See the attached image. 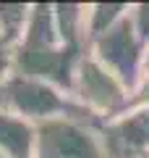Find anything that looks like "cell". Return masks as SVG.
I'll use <instances>...</instances> for the list:
<instances>
[{
  "label": "cell",
  "mask_w": 149,
  "mask_h": 158,
  "mask_svg": "<svg viewBox=\"0 0 149 158\" xmlns=\"http://www.w3.org/2000/svg\"><path fill=\"white\" fill-rule=\"evenodd\" d=\"M0 106L16 116L26 118L29 124H42V121H52V118H78L86 124L102 127V121H97L92 113H86L73 100L71 92L50 85V82H42V79L18 77V74L3 77Z\"/></svg>",
  "instance_id": "obj_2"
},
{
  "label": "cell",
  "mask_w": 149,
  "mask_h": 158,
  "mask_svg": "<svg viewBox=\"0 0 149 158\" xmlns=\"http://www.w3.org/2000/svg\"><path fill=\"white\" fill-rule=\"evenodd\" d=\"M89 56L99 61L113 77H118L128 90H136L141 82V56L144 42L131 24V16H123L115 27H110L105 34H99L89 45Z\"/></svg>",
  "instance_id": "obj_5"
},
{
  "label": "cell",
  "mask_w": 149,
  "mask_h": 158,
  "mask_svg": "<svg viewBox=\"0 0 149 158\" xmlns=\"http://www.w3.org/2000/svg\"><path fill=\"white\" fill-rule=\"evenodd\" d=\"M131 106H149V77H141L136 90L131 92Z\"/></svg>",
  "instance_id": "obj_11"
},
{
  "label": "cell",
  "mask_w": 149,
  "mask_h": 158,
  "mask_svg": "<svg viewBox=\"0 0 149 158\" xmlns=\"http://www.w3.org/2000/svg\"><path fill=\"white\" fill-rule=\"evenodd\" d=\"M0 158H6V156H3V153H0Z\"/></svg>",
  "instance_id": "obj_14"
},
{
  "label": "cell",
  "mask_w": 149,
  "mask_h": 158,
  "mask_svg": "<svg viewBox=\"0 0 149 158\" xmlns=\"http://www.w3.org/2000/svg\"><path fill=\"white\" fill-rule=\"evenodd\" d=\"M84 56H86V50L71 48L58 37L52 3H34L29 27L24 32L21 42L13 48L8 74L42 79V82H50V85L71 92L73 74H76V66Z\"/></svg>",
  "instance_id": "obj_1"
},
{
  "label": "cell",
  "mask_w": 149,
  "mask_h": 158,
  "mask_svg": "<svg viewBox=\"0 0 149 158\" xmlns=\"http://www.w3.org/2000/svg\"><path fill=\"white\" fill-rule=\"evenodd\" d=\"M141 77H149V42L144 45V56H141Z\"/></svg>",
  "instance_id": "obj_13"
},
{
  "label": "cell",
  "mask_w": 149,
  "mask_h": 158,
  "mask_svg": "<svg viewBox=\"0 0 149 158\" xmlns=\"http://www.w3.org/2000/svg\"><path fill=\"white\" fill-rule=\"evenodd\" d=\"M126 3H94V6L86 8V37H89V45L92 40H97L99 34H105L110 27H115L123 16L128 13Z\"/></svg>",
  "instance_id": "obj_9"
},
{
  "label": "cell",
  "mask_w": 149,
  "mask_h": 158,
  "mask_svg": "<svg viewBox=\"0 0 149 158\" xmlns=\"http://www.w3.org/2000/svg\"><path fill=\"white\" fill-rule=\"evenodd\" d=\"M128 16H131V24L136 29V34L141 37V42L147 45L149 42V3H136V6L128 8Z\"/></svg>",
  "instance_id": "obj_10"
},
{
  "label": "cell",
  "mask_w": 149,
  "mask_h": 158,
  "mask_svg": "<svg viewBox=\"0 0 149 158\" xmlns=\"http://www.w3.org/2000/svg\"><path fill=\"white\" fill-rule=\"evenodd\" d=\"M71 98L86 113H92L97 121H102V124L120 116L131 106V90L118 77H113L99 61H94L89 53L76 66L73 85H71Z\"/></svg>",
  "instance_id": "obj_3"
},
{
  "label": "cell",
  "mask_w": 149,
  "mask_h": 158,
  "mask_svg": "<svg viewBox=\"0 0 149 158\" xmlns=\"http://www.w3.org/2000/svg\"><path fill=\"white\" fill-rule=\"evenodd\" d=\"M144 158H149V153H147V156H144Z\"/></svg>",
  "instance_id": "obj_15"
},
{
  "label": "cell",
  "mask_w": 149,
  "mask_h": 158,
  "mask_svg": "<svg viewBox=\"0 0 149 158\" xmlns=\"http://www.w3.org/2000/svg\"><path fill=\"white\" fill-rule=\"evenodd\" d=\"M0 153L6 158H32L34 124L0 106Z\"/></svg>",
  "instance_id": "obj_7"
},
{
  "label": "cell",
  "mask_w": 149,
  "mask_h": 158,
  "mask_svg": "<svg viewBox=\"0 0 149 158\" xmlns=\"http://www.w3.org/2000/svg\"><path fill=\"white\" fill-rule=\"evenodd\" d=\"M11 56L13 50L8 48V42L3 40V32H0V79L8 74V69H11Z\"/></svg>",
  "instance_id": "obj_12"
},
{
  "label": "cell",
  "mask_w": 149,
  "mask_h": 158,
  "mask_svg": "<svg viewBox=\"0 0 149 158\" xmlns=\"http://www.w3.org/2000/svg\"><path fill=\"white\" fill-rule=\"evenodd\" d=\"M29 16H32V6L29 3H0V32L8 48H16L21 42L24 32L29 27Z\"/></svg>",
  "instance_id": "obj_8"
},
{
  "label": "cell",
  "mask_w": 149,
  "mask_h": 158,
  "mask_svg": "<svg viewBox=\"0 0 149 158\" xmlns=\"http://www.w3.org/2000/svg\"><path fill=\"white\" fill-rule=\"evenodd\" d=\"M105 158H144L149 153V106H128L99 129Z\"/></svg>",
  "instance_id": "obj_6"
},
{
  "label": "cell",
  "mask_w": 149,
  "mask_h": 158,
  "mask_svg": "<svg viewBox=\"0 0 149 158\" xmlns=\"http://www.w3.org/2000/svg\"><path fill=\"white\" fill-rule=\"evenodd\" d=\"M102 127L78 118H52L34 124L32 158H105Z\"/></svg>",
  "instance_id": "obj_4"
},
{
  "label": "cell",
  "mask_w": 149,
  "mask_h": 158,
  "mask_svg": "<svg viewBox=\"0 0 149 158\" xmlns=\"http://www.w3.org/2000/svg\"><path fill=\"white\" fill-rule=\"evenodd\" d=\"M0 82H3V79H0Z\"/></svg>",
  "instance_id": "obj_16"
}]
</instances>
